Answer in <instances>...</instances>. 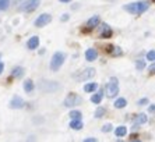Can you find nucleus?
Masks as SVG:
<instances>
[{"instance_id": "obj_1", "label": "nucleus", "mask_w": 155, "mask_h": 142, "mask_svg": "<svg viewBox=\"0 0 155 142\" xmlns=\"http://www.w3.org/2000/svg\"><path fill=\"white\" fill-rule=\"evenodd\" d=\"M148 7H150L148 2H134V3L123 6V8L126 11H129L130 14H136V15H140L143 13H145L148 10Z\"/></svg>"}, {"instance_id": "obj_2", "label": "nucleus", "mask_w": 155, "mask_h": 142, "mask_svg": "<svg viewBox=\"0 0 155 142\" xmlns=\"http://www.w3.org/2000/svg\"><path fill=\"white\" fill-rule=\"evenodd\" d=\"M64 59H66V54L61 53V52H56V53L52 56V60H51V70L53 73L60 70V67L63 66L64 63Z\"/></svg>"}, {"instance_id": "obj_3", "label": "nucleus", "mask_w": 155, "mask_h": 142, "mask_svg": "<svg viewBox=\"0 0 155 142\" xmlns=\"http://www.w3.org/2000/svg\"><path fill=\"white\" fill-rule=\"evenodd\" d=\"M95 77V70L94 68H85V70H83V71H78L77 74H74L73 75V78L74 79H77V81H88V79H91V78H94Z\"/></svg>"}, {"instance_id": "obj_4", "label": "nucleus", "mask_w": 155, "mask_h": 142, "mask_svg": "<svg viewBox=\"0 0 155 142\" xmlns=\"http://www.w3.org/2000/svg\"><path fill=\"white\" fill-rule=\"evenodd\" d=\"M81 103H83V98H81V96H78L74 92H70L69 95H67V98L64 99L63 105H64L66 107H74V106L81 105Z\"/></svg>"}, {"instance_id": "obj_5", "label": "nucleus", "mask_w": 155, "mask_h": 142, "mask_svg": "<svg viewBox=\"0 0 155 142\" xmlns=\"http://www.w3.org/2000/svg\"><path fill=\"white\" fill-rule=\"evenodd\" d=\"M106 93H108L109 98H115L119 93V82H117V78H115V77L110 78L108 86H106Z\"/></svg>"}, {"instance_id": "obj_6", "label": "nucleus", "mask_w": 155, "mask_h": 142, "mask_svg": "<svg viewBox=\"0 0 155 142\" xmlns=\"http://www.w3.org/2000/svg\"><path fill=\"white\" fill-rule=\"evenodd\" d=\"M39 89L43 91V92H53V91L59 89V84H56L53 81H41Z\"/></svg>"}, {"instance_id": "obj_7", "label": "nucleus", "mask_w": 155, "mask_h": 142, "mask_svg": "<svg viewBox=\"0 0 155 142\" xmlns=\"http://www.w3.org/2000/svg\"><path fill=\"white\" fill-rule=\"evenodd\" d=\"M51 21H52V15L51 14H46V13H43V14H41L39 17L35 20V27H38V28H42V27L48 25Z\"/></svg>"}, {"instance_id": "obj_8", "label": "nucleus", "mask_w": 155, "mask_h": 142, "mask_svg": "<svg viewBox=\"0 0 155 142\" xmlns=\"http://www.w3.org/2000/svg\"><path fill=\"white\" fill-rule=\"evenodd\" d=\"M39 2L41 0H28V2L22 4L20 8H21L22 11H34L38 6H39Z\"/></svg>"}, {"instance_id": "obj_9", "label": "nucleus", "mask_w": 155, "mask_h": 142, "mask_svg": "<svg viewBox=\"0 0 155 142\" xmlns=\"http://www.w3.org/2000/svg\"><path fill=\"white\" fill-rule=\"evenodd\" d=\"M10 107L11 109H22V107H24V100H22L20 96H14V98L10 100Z\"/></svg>"}, {"instance_id": "obj_10", "label": "nucleus", "mask_w": 155, "mask_h": 142, "mask_svg": "<svg viewBox=\"0 0 155 142\" xmlns=\"http://www.w3.org/2000/svg\"><path fill=\"white\" fill-rule=\"evenodd\" d=\"M112 28L109 27L108 24H104L101 28V38H104V39H108V38H110L112 36Z\"/></svg>"}, {"instance_id": "obj_11", "label": "nucleus", "mask_w": 155, "mask_h": 142, "mask_svg": "<svg viewBox=\"0 0 155 142\" xmlns=\"http://www.w3.org/2000/svg\"><path fill=\"white\" fill-rule=\"evenodd\" d=\"M97 57H98L97 49H87V52H85V60L87 61H94V60H97Z\"/></svg>"}, {"instance_id": "obj_12", "label": "nucleus", "mask_w": 155, "mask_h": 142, "mask_svg": "<svg viewBox=\"0 0 155 142\" xmlns=\"http://www.w3.org/2000/svg\"><path fill=\"white\" fill-rule=\"evenodd\" d=\"M27 46H28L29 50H35L36 47L39 46V38H38V36H32V38H29V40L27 42Z\"/></svg>"}, {"instance_id": "obj_13", "label": "nucleus", "mask_w": 155, "mask_h": 142, "mask_svg": "<svg viewBox=\"0 0 155 142\" xmlns=\"http://www.w3.org/2000/svg\"><path fill=\"white\" fill-rule=\"evenodd\" d=\"M147 120H148V117L145 116L144 113L138 114L137 117L134 118V127H133V130H136V128H137L140 124H144V123H147Z\"/></svg>"}, {"instance_id": "obj_14", "label": "nucleus", "mask_w": 155, "mask_h": 142, "mask_svg": "<svg viewBox=\"0 0 155 142\" xmlns=\"http://www.w3.org/2000/svg\"><path fill=\"white\" fill-rule=\"evenodd\" d=\"M98 24H99V15H92L87 22V27H88V29H94L98 27Z\"/></svg>"}, {"instance_id": "obj_15", "label": "nucleus", "mask_w": 155, "mask_h": 142, "mask_svg": "<svg viewBox=\"0 0 155 142\" xmlns=\"http://www.w3.org/2000/svg\"><path fill=\"white\" fill-rule=\"evenodd\" d=\"M34 88H35V85H34L32 79H25V82H24V91L27 93H31L34 91Z\"/></svg>"}, {"instance_id": "obj_16", "label": "nucleus", "mask_w": 155, "mask_h": 142, "mask_svg": "<svg viewBox=\"0 0 155 142\" xmlns=\"http://www.w3.org/2000/svg\"><path fill=\"white\" fill-rule=\"evenodd\" d=\"M11 75H13L14 78H21L22 75H24V68L22 67H14L13 71H11Z\"/></svg>"}, {"instance_id": "obj_17", "label": "nucleus", "mask_w": 155, "mask_h": 142, "mask_svg": "<svg viewBox=\"0 0 155 142\" xmlns=\"http://www.w3.org/2000/svg\"><path fill=\"white\" fill-rule=\"evenodd\" d=\"M98 89V84L97 82H90V84H87L85 86H84V91H85V92H95V91H97Z\"/></svg>"}, {"instance_id": "obj_18", "label": "nucleus", "mask_w": 155, "mask_h": 142, "mask_svg": "<svg viewBox=\"0 0 155 142\" xmlns=\"http://www.w3.org/2000/svg\"><path fill=\"white\" fill-rule=\"evenodd\" d=\"M102 96H104V89H102L99 93H95V95H92V98H91V102L95 103V105H99L102 100Z\"/></svg>"}, {"instance_id": "obj_19", "label": "nucleus", "mask_w": 155, "mask_h": 142, "mask_svg": "<svg viewBox=\"0 0 155 142\" xmlns=\"http://www.w3.org/2000/svg\"><path fill=\"white\" fill-rule=\"evenodd\" d=\"M115 134H116V137H124L127 134V128L124 125H120V127H117L115 130Z\"/></svg>"}, {"instance_id": "obj_20", "label": "nucleus", "mask_w": 155, "mask_h": 142, "mask_svg": "<svg viewBox=\"0 0 155 142\" xmlns=\"http://www.w3.org/2000/svg\"><path fill=\"white\" fill-rule=\"evenodd\" d=\"M70 128H73V130H81V128H83V121L81 120H71Z\"/></svg>"}, {"instance_id": "obj_21", "label": "nucleus", "mask_w": 155, "mask_h": 142, "mask_svg": "<svg viewBox=\"0 0 155 142\" xmlns=\"http://www.w3.org/2000/svg\"><path fill=\"white\" fill-rule=\"evenodd\" d=\"M127 105V100L124 98H119V99L115 102V107L116 109H123V107H126Z\"/></svg>"}, {"instance_id": "obj_22", "label": "nucleus", "mask_w": 155, "mask_h": 142, "mask_svg": "<svg viewBox=\"0 0 155 142\" xmlns=\"http://www.w3.org/2000/svg\"><path fill=\"white\" fill-rule=\"evenodd\" d=\"M69 116L71 120H81V116H83V114H81V111H78V110H71Z\"/></svg>"}, {"instance_id": "obj_23", "label": "nucleus", "mask_w": 155, "mask_h": 142, "mask_svg": "<svg viewBox=\"0 0 155 142\" xmlns=\"http://www.w3.org/2000/svg\"><path fill=\"white\" fill-rule=\"evenodd\" d=\"M106 113V110H105L104 107H98L97 110H95V118H101L104 117V114Z\"/></svg>"}, {"instance_id": "obj_24", "label": "nucleus", "mask_w": 155, "mask_h": 142, "mask_svg": "<svg viewBox=\"0 0 155 142\" xmlns=\"http://www.w3.org/2000/svg\"><path fill=\"white\" fill-rule=\"evenodd\" d=\"M10 6V0H0V10H7Z\"/></svg>"}, {"instance_id": "obj_25", "label": "nucleus", "mask_w": 155, "mask_h": 142, "mask_svg": "<svg viewBox=\"0 0 155 142\" xmlns=\"http://www.w3.org/2000/svg\"><path fill=\"white\" fill-rule=\"evenodd\" d=\"M136 67H137V70H144L145 68V60H137V63H136Z\"/></svg>"}, {"instance_id": "obj_26", "label": "nucleus", "mask_w": 155, "mask_h": 142, "mask_svg": "<svg viewBox=\"0 0 155 142\" xmlns=\"http://www.w3.org/2000/svg\"><path fill=\"white\" fill-rule=\"evenodd\" d=\"M147 60L150 61H155V50H151L147 53Z\"/></svg>"}, {"instance_id": "obj_27", "label": "nucleus", "mask_w": 155, "mask_h": 142, "mask_svg": "<svg viewBox=\"0 0 155 142\" xmlns=\"http://www.w3.org/2000/svg\"><path fill=\"white\" fill-rule=\"evenodd\" d=\"M112 131V125L110 124H105L104 127H102V132H109Z\"/></svg>"}, {"instance_id": "obj_28", "label": "nucleus", "mask_w": 155, "mask_h": 142, "mask_svg": "<svg viewBox=\"0 0 155 142\" xmlns=\"http://www.w3.org/2000/svg\"><path fill=\"white\" fill-rule=\"evenodd\" d=\"M113 49H115V50L112 52L113 56H120V54H122V50H120V47L116 46V47H113Z\"/></svg>"}, {"instance_id": "obj_29", "label": "nucleus", "mask_w": 155, "mask_h": 142, "mask_svg": "<svg viewBox=\"0 0 155 142\" xmlns=\"http://www.w3.org/2000/svg\"><path fill=\"white\" fill-rule=\"evenodd\" d=\"M147 103H148V99H147V98H144V99H140V100H138L137 105H140V106H144V105H147Z\"/></svg>"}, {"instance_id": "obj_30", "label": "nucleus", "mask_w": 155, "mask_h": 142, "mask_svg": "<svg viewBox=\"0 0 155 142\" xmlns=\"http://www.w3.org/2000/svg\"><path fill=\"white\" fill-rule=\"evenodd\" d=\"M148 71H150L151 74H155V63H154V64H151V66L148 67Z\"/></svg>"}, {"instance_id": "obj_31", "label": "nucleus", "mask_w": 155, "mask_h": 142, "mask_svg": "<svg viewBox=\"0 0 155 142\" xmlns=\"http://www.w3.org/2000/svg\"><path fill=\"white\" fill-rule=\"evenodd\" d=\"M148 113H155V105H151L148 107Z\"/></svg>"}, {"instance_id": "obj_32", "label": "nucleus", "mask_w": 155, "mask_h": 142, "mask_svg": "<svg viewBox=\"0 0 155 142\" xmlns=\"http://www.w3.org/2000/svg\"><path fill=\"white\" fill-rule=\"evenodd\" d=\"M69 20V14H63V17H61V21H67Z\"/></svg>"}, {"instance_id": "obj_33", "label": "nucleus", "mask_w": 155, "mask_h": 142, "mask_svg": "<svg viewBox=\"0 0 155 142\" xmlns=\"http://www.w3.org/2000/svg\"><path fill=\"white\" fill-rule=\"evenodd\" d=\"M84 141H85V142H95L97 139H95V138H85Z\"/></svg>"}, {"instance_id": "obj_34", "label": "nucleus", "mask_w": 155, "mask_h": 142, "mask_svg": "<svg viewBox=\"0 0 155 142\" xmlns=\"http://www.w3.org/2000/svg\"><path fill=\"white\" fill-rule=\"evenodd\" d=\"M3 70H4V64H3V63H0V74L3 73Z\"/></svg>"}, {"instance_id": "obj_35", "label": "nucleus", "mask_w": 155, "mask_h": 142, "mask_svg": "<svg viewBox=\"0 0 155 142\" xmlns=\"http://www.w3.org/2000/svg\"><path fill=\"white\" fill-rule=\"evenodd\" d=\"M59 2H61V3H70L71 0H59Z\"/></svg>"}]
</instances>
